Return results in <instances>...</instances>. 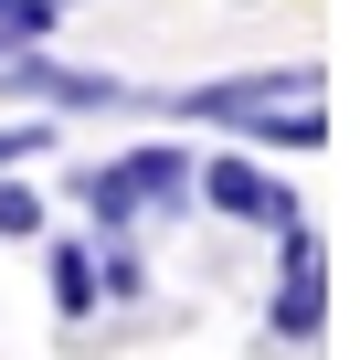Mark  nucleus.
Segmentation results:
<instances>
[{
    "label": "nucleus",
    "mask_w": 360,
    "mask_h": 360,
    "mask_svg": "<svg viewBox=\"0 0 360 360\" xmlns=\"http://www.w3.org/2000/svg\"><path fill=\"white\" fill-rule=\"evenodd\" d=\"M148 106L180 117V127H233L255 148H297V159L328 148V75L318 64H244V75H212V85L148 96Z\"/></svg>",
    "instance_id": "f257e3e1"
},
{
    "label": "nucleus",
    "mask_w": 360,
    "mask_h": 360,
    "mask_svg": "<svg viewBox=\"0 0 360 360\" xmlns=\"http://www.w3.org/2000/svg\"><path fill=\"white\" fill-rule=\"evenodd\" d=\"M64 191L96 212V233H127V223H148V212H191V191H202V159L180 148V138H148V148H127V159H75L64 169Z\"/></svg>",
    "instance_id": "f03ea898"
},
{
    "label": "nucleus",
    "mask_w": 360,
    "mask_h": 360,
    "mask_svg": "<svg viewBox=\"0 0 360 360\" xmlns=\"http://www.w3.org/2000/svg\"><path fill=\"white\" fill-rule=\"evenodd\" d=\"M265 328H276L286 349H318V339H328V244H318L307 223L276 233V297H265Z\"/></svg>",
    "instance_id": "7ed1b4c3"
},
{
    "label": "nucleus",
    "mask_w": 360,
    "mask_h": 360,
    "mask_svg": "<svg viewBox=\"0 0 360 360\" xmlns=\"http://www.w3.org/2000/svg\"><path fill=\"white\" fill-rule=\"evenodd\" d=\"M202 202H212L223 223H255V233H286V223H307V212H297V191H286L276 169H255L244 148H212V159H202Z\"/></svg>",
    "instance_id": "20e7f679"
},
{
    "label": "nucleus",
    "mask_w": 360,
    "mask_h": 360,
    "mask_svg": "<svg viewBox=\"0 0 360 360\" xmlns=\"http://www.w3.org/2000/svg\"><path fill=\"white\" fill-rule=\"evenodd\" d=\"M0 96H32V106H138V85H117V75H75V64H53L43 43L32 53H11V64H0Z\"/></svg>",
    "instance_id": "39448f33"
},
{
    "label": "nucleus",
    "mask_w": 360,
    "mask_h": 360,
    "mask_svg": "<svg viewBox=\"0 0 360 360\" xmlns=\"http://www.w3.org/2000/svg\"><path fill=\"white\" fill-rule=\"evenodd\" d=\"M53 307H64V318H96V307H106V255H96V233H53Z\"/></svg>",
    "instance_id": "423d86ee"
},
{
    "label": "nucleus",
    "mask_w": 360,
    "mask_h": 360,
    "mask_svg": "<svg viewBox=\"0 0 360 360\" xmlns=\"http://www.w3.org/2000/svg\"><path fill=\"white\" fill-rule=\"evenodd\" d=\"M0 244H43V191L0 169Z\"/></svg>",
    "instance_id": "0eeeda50"
},
{
    "label": "nucleus",
    "mask_w": 360,
    "mask_h": 360,
    "mask_svg": "<svg viewBox=\"0 0 360 360\" xmlns=\"http://www.w3.org/2000/svg\"><path fill=\"white\" fill-rule=\"evenodd\" d=\"M53 148V117H22V127H0V169H11V159H43Z\"/></svg>",
    "instance_id": "6e6552de"
},
{
    "label": "nucleus",
    "mask_w": 360,
    "mask_h": 360,
    "mask_svg": "<svg viewBox=\"0 0 360 360\" xmlns=\"http://www.w3.org/2000/svg\"><path fill=\"white\" fill-rule=\"evenodd\" d=\"M0 11H11V0H0Z\"/></svg>",
    "instance_id": "1a4fd4ad"
}]
</instances>
